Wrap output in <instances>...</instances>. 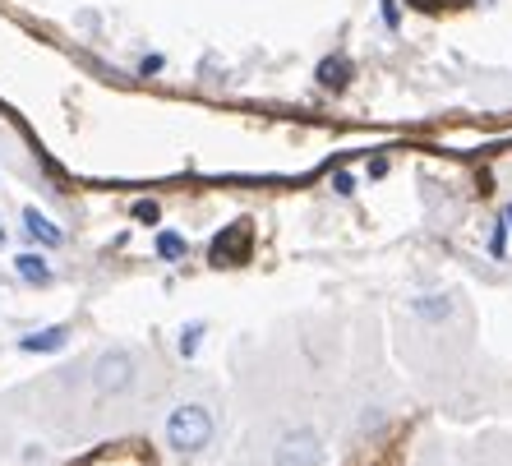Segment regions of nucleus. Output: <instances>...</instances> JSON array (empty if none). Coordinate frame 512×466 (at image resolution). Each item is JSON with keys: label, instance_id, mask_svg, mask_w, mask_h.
Segmentation results:
<instances>
[{"label": "nucleus", "instance_id": "obj_1", "mask_svg": "<svg viewBox=\"0 0 512 466\" xmlns=\"http://www.w3.org/2000/svg\"><path fill=\"white\" fill-rule=\"evenodd\" d=\"M162 439H167L171 453L180 457H199L213 448L217 439V411L203 402V397H180L176 407L162 420Z\"/></svg>", "mask_w": 512, "mask_h": 466}, {"label": "nucleus", "instance_id": "obj_2", "mask_svg": "<svg viewBox=\"0 0 512 466\" xmlns=\"http://www.w3.org/2000/svg\"><path fill=\"white\" fill-rule=\"evenodd\" d=\"M328 443L314 425H282L268 443V466H323Z\"/></svg>", "mask_w": 512, "mask_h": 466}, {"label": "nucleus", "instance_id": "obj_3", "mask_svg": "<svg viewBox=\"0 0 512 466\" xmlns=\"http://www.w3.org/2000/svg\"><path fill=\"white\" fill-rule=\"evenodd\" d=\"M134 383H139V356H134V351L111 347V351H102V356H97V365H93L97 397H125Z\"/></svg>", "mask_w": 512, "mask_h": 466}, {"label": "nucleus", "instance_id": "obj_4", "mask_svg": "<svg viewBox=\"0 0 512 466\" xmlns=\"http://www.w3.org/2000/svg\"><path fill=\"white\" fill-rule=\"evenodd\" d=\"M88 466H153V457H148V448H139V443H111V448H102Z\"/></svg>", "mask_w": 512, "mask_h": 466}, {"label": "nucleus", "instance_id": "obj_5", "mask_svg": "<svg viewBox=\"0 0 512 466\" xmlns=\"http://www.w3.org/2000/svg\"><path fill=\"white\" fill-rule=\"evenodd\" d=\"M14 273L24 277L28 287H47V282H51V263H47V254L28 250V254H19V259H14Z\"/></svg>", "mask_w": 512, "mask_h": 466}, {"label": "nucleus", "instance_id": "obj_6", "mask_svg": "<svg viewBox=\"0 0 512 466\" xmlns=\"http://www.w3.org/2000/svg\"><path fill=\"white\" fill-rule=\"evenodd\" d=\"M24 231H28L33 240H42L47 250H56L60 240H65V231L51 227V217H47V213H37V208H28V213H24Z\"/></svg>", "mask_w": 512, "mask_h": 466}, {"label": "nucleus", "instance_id": "obj_7", "mask_svg": "<svg viewBox=\"0 0 512 466\" xmlns=\"http://www.w3.org/2000/svg\"><path fill=\"white\" fill-rule=\"evenodd\" d=\"M65 342H70L65 328H47V333H37V337H24V351H60Z\"/></svg>", "mask_w": 512, "mask_h": 466}, {"label": "nucleus", "instance_id": "obj_8", "mask_svg": "<svg viewBox=\"0 0 512 466\" xmlns=\"http://www.w3.org/2000/svg\"><path fill=\"white\" fill-rule=\"evenodd\" d=\"M157 254L167 263H180L185 259V236H180V231H162V236H157Z\"/></svg>", "mask_w": 512, "mask_h": 466}, {"label": "nucleus", "instance_id": "obj_9", "mask_svg": "<svg viewBox=\"0 0 512 466\" xmlns=\"http://www.w3.org/2000/svg\"><path fill=\"white\" fill-rule=\"evenodd\" d=\"M199 342H203V323H185V328H180V356H194Z\"/></svg>", "mask_w": 512, "mask_h": 466}, {"label": "nucleus", "instance_id": "obj_10", "mask_svg": "<svg viewBox=\"0 0 512 466\" xmlns=\"http://www.w3.org/2000/svg\"><path fill=\"white\" fill-rule=\"evenodd\" d=\"M319 79H323L328 88H342V84H346V60H323Z\"/></svg>", "mask_w": 512, "mask_h": 466}, {"label": "nucleus", "instance_id": "obj_11", "mask_svg": "<svg viewBox=\"0 0 512 466\" xmlns=\"http://www.w3.org/2000/svg\"><path fill=\"white\" fill-rule=\"evenodd\" d=\"M503 245H508V227H494V236H489V254H494V259H503Z\"/></svg>", "mask_w": 512, "mask_h": 466}, {"label": "nucleus", "instance_id": "obj_12", "mask_svg": "<svg viewBox=\"0 0 512 466\" xmlns=\"http://www.w3.org/2000/svg\"><path fill=\"white\" fill-rule=\"evenodd\" d=\"M333 185H337V194H351V190H356V176H346V171H337Z\"/></svg>", "mask_w": 512, "mask_h": 466}, {"label": "nucleus", "instance_id": "obj_13", "mask_svg": "<svg viewBox=\"0 0 512 466\" xmlns=\"http://www.w3.org/2000/svg\"><path fill=\"white\" fill-rule=\"evenodd\" d=\"M134 217L139 222H157V204H134Z\"/></svg>", "mask_w": 512, "mask_h": 466}, {"label": "nucleus", "instance_id": "obj_14", "mask_svg": "<svg viewBox=\"0 0 512 466\" xmlns=\"http://www.w3.org/2000/svg\"><path fill=\"white\" fill-rule=\"evenodd\" d=\"M0 245H5V227H0Z\"/></svg>", "mask_w": 512, "mask_h": 466}, {"label": "nucleus", "instance_id": "obj_15", "mask_svg": "<svg viewBox=\"0 0 512 466\" xmlns=\"http://www.w3.org/2000/svg\"><path fill=\"white\" fill-rule=\"evenodd\" d=\"M508 227H512V208H508Z\"/></svg>", "mask_w": 512, "mask_h": 466}]
</instances>
